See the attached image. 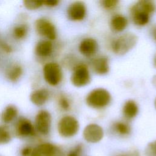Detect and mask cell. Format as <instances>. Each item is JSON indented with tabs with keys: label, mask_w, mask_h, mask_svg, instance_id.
<instances>
[{
	"label": "cell",
	"mask_w": 156,
	"mask_h": 156,
	"mask_svg": "<svg viewBox=\"0 0 156 156\" xmlns=\"http://www.w3.org/2000/svg\"><path fill=\"white\" fill-rule=\"evenodd\" d=\"M111 101L110 93L104 88H98L90 91L87 98V105L94 108H102L106 107Z\"/></svg>",
	"instance_id": "obj_1"
},
{
	"label": "cell",
	"mask_w": 156,
	"mask_h": 156,
	"mask_svg": "<svg viewBox=\"0 0 156 156\" xmlns=\"http://www.w3.org/2000/svg\"><path fill=\"white\" fill-rule=\"evenodd\" d=\"M136 42L137 37L135 34L127 33L118 37L113 41L112 49L114 53L122 55L132 49Z\"/></svg>",
	"instance_id": "obj_2"
},
{
	"label": "cell",
	"mask_w": 156,
	"mask_h": 156,
	"mask_svg": "<svg viewBox=\"0 0 156 156\" xmlns=\"http://www.w3.org/2000/svg\"><path fill=\"white\" fill-rule=\"evenodd\" d=\"M79 128L77 120L72 116H65L58 121L57 129L59 134L63 137L69 138L75 135Z\"/></svg>",
	"instance_id": "obj_3"
},
{
	"label": "cell",
	"mask_w": 156,
	"mask_h": 156,
	"mask_svg": "<svg viewBox=\"0 0 156 156\" xmlns=\"http://www.w3.org/2000/svg\"><path fill=\"white\" fill-rule=\"evenodd\" d=\"M43 73L46 82L52 86L57 85L62 81V68L57 63L49 62L45 64L43 68Z\"/></svg>",
	"instance_id": "obj_4"
},
{
	"label": "cell",
	"mask_w": 156,
	"mask_h": 156,
	"mask_svg": "<svg viewBox=\"0 0 156 156\" xmlns=\"http://www.w3.org/2000/svg\"><path fill=\"white\" fill-rule=\"evenodd\" d=\"M71 80L77 87H83L90 82V74L88 67L84 64L77 65L74 69Z\"/></svg>",
	"instance_id": "obj_5"
},
{
	"label": "cell",
	"mask_w": 156,
	"mask_h": 156,
	"mask_svg": "<svg viewBox=\"0 0 156 156\" xmlns=\"http://www.w3.org/2000/svg\"><path fill=\"white\" fill-rule=\"evenodd\" d=\"M35 27L40 35L45 37L49 40H54L57 37L56 29L48 20L45 18L37 19L35 23Z\"/></svg>",
	"instance_id": "obj_6"
},
{
	"label": "cell",
	"mask_w": 156,
	"mask_h": 156,
	"mask_svg": "<svg viewBox=\"0 0 156 156\" xmlns=\"http://www.w3.org/2000/svg\"><path fill=\"white\" fill-rule=\"evenodd\" d=\"M35 127L37 131L43 135H48L51 129V116L46 110H40L35 116Z\"/></svg>",
	"instance_id": "obj_7"
},
{
	"label": "cell",
	"mask_w": 156,
	"mask_h": 156,
	"mask_svg": "<svg viewBox=\"0 0 156 156\" xmlns=\"http://www.w3.org/2000/svg\"><path fill=\"white\" fill-rule=\"evenodd\" d=\"M83 135L86 141L89 143H97L104 136V131L101 126L96 124H90L87 126L83 132Z\"/></svg>",
	"instance_id": "obj_8"
},
{
	"label": "cell",
	"mask_w": 156,
	"mask_h": 156,
	"mask_svg": "<svg viewBox=\"0 0 156 156\" xmlns=\"http://www.w3.org/2000/svg\"><path fill=\"white\" fill-rule=\"evenodd\" d=\"M86 6L83 2L76 1L71 4L68 8V18L73 21H81L86 15Z\"/></svg>",
	"instance_id": "obj_9"
},
{
	"label": "cell",
	"mask_w": 156,
	"mask_h": 156,
	"mask_svg": "<svg viewBox=\"0 0 156 156\" xmlns=\"http://www.w3.org/2000/svg\"><path fill=\"white\" fill-rule=\"evenodd\" d=\"M30 156H60V151L55 145L43 143L33 149Z\"/></svg>",
	"instance_id": "obj_10"
},
{
	"label": "cell",
	"mask_w": 156,
	"mask_h": 156,
	"mask_svg": "<svg viewBox=\"0 0 156 156\" xmlns=\"http://www.w3.org/2000/svg\"><path fill=\"white\" fill-rule=\"evenodd\" d=\"M98 43L92 38H86L81 41L79 46V52L84 56L91 57L98 50Z\"/></svg>",
	"instance_id": "obj_11"
},
{
	"label": "cell",
	"mask_w": 156,
	"mask_h": 156,
	"mask_svg": "<svg viewBox=\"0 0 156 156\" xmlns=\"http://www.w3.org/2000/svg\"><path fill=\"white\" fill-rule=\"evenodd\" d=\"M16 132L20 136H29L35 134L34 127L27 119L20 118L16 126Z\"/></svg>",
	"instance_id": "obj_12"
},
{
	"label": "cell",
	"mask_w": 156,
	"mask_h": 156,
	"mask_svg": "<svg viewBox=\"0 0 156 156\" xmlns=\"http://www.w3.org/2000/svg\"><path fill=\"white\" fill-rule=\"evenodd\" d=\"M133 23L138 26L146 25L149 21L150 15L138 8L135 4L130 10Z\"/></svg>",
	"instance_id": "obj_13"
},
{
	"label": "cell",
	"mask_w": 156,
	"mask_h": 156,
	"mask_svg": "<svg viewBox=\"0 0 156 156\" xmlns=\"http://www.w3.org/2000/svg\"><path fill=\"white\" fill-rule=\"evenodd\" d=\"M49 97V91L46 88H40L33 91L30 96V101L37 106L44 105Z\"/></svg>",
	"instance_id": "obj_14"
},
{
	"label": "cell",
	"mask_w": 156,
	"mask_h": 156,
	"mask_svg": "<svg viewBox=\"0 0 156 156\" xmlns=\"http://www.w3.org/2000/svg\"><path fill=\"white\" fill-rule=\"evenodd\" d=\"M92 68L93 71L98 74L103 75L109 71V63L107 57L101 56L96 58L92 62Z\"/></svg>",
	"instance_id": "obj_15"
},
{
	"label": "cell",
	"mask_w": 156,
	"mask_h": 156,
	"mask_svg": "<svg viewBox=\"0 0 156 156\" xmlns=\"http://www.w3.org/2000/svg\"><path fill=\"white\" fill-rule=\"evenodd\" d=\"M53 50L52 43L50 40H41L38 42L35 46V53L40 57H48Z\"/></svg>",
	"instance_id": "obj_16"
},
{
	"label": "cell",
	"mask_w": 156,
	"mask_h": 156,
	"mask_svg": "<svg viewBox=\"0 0 156 156\" xmlns=\"http://www.w3.org/2000/svg\"><path fill=\"white\" fill-rule=\"evenodd\" d=\"M128 21L127 18L121 15L113 16L110 21L112 29L116 32H122L127 26Z\"/></svg>",
	"instance_id": "obj_17"
},
{
	"label": "cell",
	"mask_w": 156,
	"mask_h": 156,
	"mask_svg": "<svg viewBox=\"0 0 156 156\" xmlns=\"http://www.w3.org/2000/svg\"><path fill=\"white\" fill-rule=\"evenodd\" d=\"M122 112L126 118L132 119L134 118L138 112V105L135 102L132 100L127 101L123 106Z\"/></svg>",
	"instance_id": "obj_18"
},
{
	"label": "cell",
	"mask_w": 156,
	"mask_h": 156,
	"mask_svg": "<svg viewBox=\"0 0 156 156\" xmlns=\"http://www.w3.org/2000/svg\"><path fill=\"white\" fill-rule=\"evenodd\" d=\"M18 115V110L16 107L13 105L7 106L2 112L1 119L5 123H10Z\"/></svg>",
	"instance_id": "obj_19"
},
{
	"label": "cell",
	"mask_w": 156,
	"mask_h": 156,
	"mask_svg": "<svg viewBox=\"0 0 156 156\" xmlns=\"http://www.w3.org/2000/svg\"><path fill=\"white\" fill-rule=\"evenodd\" d=\"M23 74V68L18 64L12 65L7 72V77L13 82H16Z\"/></svg>",
	"instance_id": "obj_20"
},
{
	"label": "cell",
	"mask_w": 156,
	"mask_h": 156,
	"mask_svg": "<svg viewBox=\"0 0 156 156\" xmlns=\"http://www.w3.org/2000/svg\"><path fill=\"white\" fill-rule=\"evenodd\" d=\"M135 5L138 8L147 12L149 15L152 13L156 9V4L154 1H140L137 2Z\"/></svg>",
	"instance_id": "obj_21"
},
{
	"label": "cell",
	"mask_w": 156,
	"mask_h": 156,
	"mask_svg": "<svg viewBox=\"0 0 156 156\" xmlns=\"http://www.w3.org/2000/svg\"><path fill=\"white\" fill-rule=\"evenodd\" d=\"M12 139L11 133L9 129L4 126H0V144L9 143Z\"/></svg>",
	"instance_id": "obj_22"
},
{
	"label": "cell",
	"mask_w": 156,
	"mask_h": 156,
	"mask_svg": "<svg viewBox=\"0 0 156 156\" xmlns=\"http://www.w3.org/2000/svg\"><path fill=\"white\" fill-rule=\"evenodd\" d=\"M27 34V27L25 24H20L15 26L13 30V35L16 39H22Z\"/></svg>",
	"instance_id": "obj_23"
},
{
	"label": "cell",
	"mask_w": 156,
	"mask_h": 156,
	"mask_svg": "<svg viewBox=\"0 0 156 156\" xmlns=\"http://www.w3.org/2000/svg\"><path fill=\"white\" fill-rule=\"evenodd\" d=\"M115 130L121 135H127L130 132L129 126L123 122H116L114 125Z\"/></svg>",
	"instance_id": "obj_24"
},
{
	"label": "cell",
	"mask_w": 156,
	"mask_h": 156,
	"mask_svg": "<svg viewBox=\"0 0 156 156\" xmlns=\"http://www.w3.org/2000/svg\"><path fill=\"white\" fill-rule=\"evenodd\" d=\"M23 4L27 9L30 10L37 9L44 5L43 1L34 0H25L23 1Z\"/></svg>",
	"instance_id": "obj_25"
},
{
	"label": "cell",
	"mask_w": 156,
	"mask_h": 156,
	"mask_svg": "<svg viewBox=\"0 0 156 156\" xmlns=\"http://www.w3.org/2000/svg\"><path fill=\"white\" fill-rule=\"evenodd\" d=\"M58 105L63 110H68L70 108V103L66 97L61 95L58 99Z\"/></svg>",
	"instance_id": "obj_26"
},
{
	"label": "cell",
	"mask_w": 156,
	"mask_h": 156,
	"mask_svg": "<svg viewBox=\"0 0 156 156\" xmlns=\"http://www.w3.org/2000/svg\"><path fill=\"white\" fill-rule=\"evenodd\" d=\"M102 6L106 9H112L114 7H115L118 3V1L116 0H105L102 1Z\"/></svg>",
	"instance_id": "obj_27"
},
{
	"label": "cell",
	"mask_w": 156,
	"mask_h": 156,
	"mask_svg": "<svg viewBox=\"0 0 156 156\" xmlns=\"http://www.w3.org/2000/svg\"><path fill=\"white\" fill-rule=\"evenodd\" d=\"M33 151V148L30 146H26L23 147L21 151V156H30Z\"/></svg>",
	"instance_id": "obj_28"
},
{
	"label": "cell",
	"mask_w": 156,
	"mask_h": 156,
	"mask_svg": "<svg viewBox=\"0 0 156 156\" xmlns=\"http://www.w3.org/2000/svg\"><path fill=\"white\" fill-rule=\"evenodd\" d=\"M148 147L149 154H151L152 156H156V141L149 144Z\"/></svg>",
	"instance_id": "obj_29"
},
{
	"label": "cell",
	"mask_w": 156,
	"mask_h": 156,
	"mask_svg": "<svg viewBox=\"0 0 156 156\" xmlns=\"http://www.w3.org/2000/svg\"><path fill=\"white\" fill-rule=\"evenodd\" d=\"M59 3L58 1L56 0H51V1H43V4L45 5L46 6L52 7L57 5V4Z\"/></svg>",
	"instance_id": "obj_30"
},
{
	"label": "cell",
	"mask_w": 156,
	"mask_h": 156,
	"mask_svg": "<svg viewBox=\"0 0 156 156\" xmlns=\"http://www.w3.org/2000/svg\"><path fill=\"white\" fill-rule=\"evenodd\" d=\"M81 151V147L77 146L74 149L72 150L68 155V156H80V152Z\"/></svg>",
	"instance_id": "obj_31"
},
{
	"label": "cell",
	"mask_w": 156,
	"mask_h": 156,
	"mask_svg": "<svg viewBox=\"0 0 156 156\" xmlns=\"http://www.w3.org/2000/svg\"><path fill=\"white\" fill-rule=\"evenodd\" d=\"M1 47L7 52H10L11 51H12V48H10V46L9 45H8L7 44H6V43H3L1 45Z\"/></svg>",
	"instance_id": "obj_32"
},
{
	"label": "cell",
	"mask_w": 156,
	"mask_h": 156,
	"mask_svg": "<svg viewBox=\"0 0 156 156\" xmlns=\"http://www.w3.org/2000/svg\"><path fill=\"white\" fill-rule=\"evenodd\" d=\"M152 35H153V37L154 38L155 40H156V26H155L153 29H152Z\"/></svg>",
	"instance_id": "obj_33"
},
{
	"label": "cell",
	"mask_w": 156,
	"mask_h": 156,
	"mask_svg": "<svg viewBox=\"0 0 156 156\" xmlns=\"http://www.w3.org/2000/svg\"><path fill=\"white\" fill-rule=\"evenodd\" d=\"M154 84L156 85V79H154Z\"/></svg>",
	"instance_id": "obj_34"
},
{
	"label": "cell",
	"mask_w": 156,
	"mask_h": 156,
	"mask_svg": "<svg viewBox=\"0 0 156 156\" xmlns=\"http://www.w3.org/2000/svg\"><path fill=\"white\" fill-rule=\"evenodd\" d=\"M154 105H155V108H156V99H155V102H154Z\"/></svg>",
	"instance_id": "obj_35"
},
{
	"label": "cell",
	"mask_w": 156,
	"mask_h": 156,
	"mask_svg": "<svg viewBox=\"0 0 156 156\" xmlns=\"http://www.w3.org/2000/svg\"><path fill=\"white\" fill-rule=\"evenodd\" d=\"M155 65H156V57H155Z\"/></svg>",
	"instance_id": "obj_36"
},
{
	"label": "cell",
	"mask_w": 156,
	"mask_h": 156,
	"mask_svg": "<svg viewBox=\"0 0 156 156\" xmlns=\"http://www.w3.org/2000/svg\"><path fill=\"white\" fill-rule=\"evenodd\" d=\"M120 156H126V155H120Z\"/></svg>",
	"instance_id": "obj_37"
}]
</instances>
